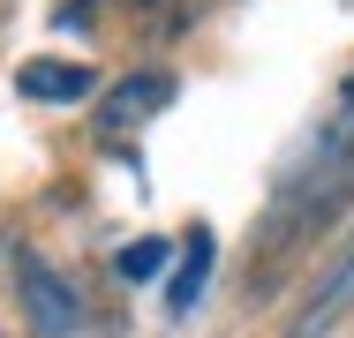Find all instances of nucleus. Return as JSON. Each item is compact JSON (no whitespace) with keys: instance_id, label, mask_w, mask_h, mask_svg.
Wrapping results in <instances>:
<instances>
[{"instance_id":"1","label":"nucleus","mask_w":354,"mask_h":338,"mask_svg":"<svg viewBox=\"0 0 354 338\" xmlns=\"http://www.w3.org/2000/svg\"><path fill=\"white\" fill-rule=\"evenodd\" d=\"M347 188H354V75L339 83V98H332L324 128H317V143H309V158L286 173L279 210H332Z\"/></svg>"},{"instance_id":"2","label":"nucleus","mask_w":354,"mask_h":338,"mask_svg":"<svg viewBox=\"0 0 354 338\" xmlns=\"http://www.w3.org/2000/svg\"><path fill=\"white\" fill-rule=\"evenodd\" d=\"M15 293H23V316L38 338H68L83 324V301L68 293V278L46 264V256H15Z\"/></svg>"},{"instance_id":"3","label":"nucleus","mask_w":354,"mask_h":338,"mask_svg":"<svg viewBox=\"0 0 354 338\" xmlns=\"http://www.w3.org/2000/svg\"><path fill=\"white\" fill-rule=\"evenodd\" d=\"M347 308H354V241L332 256V264H324V278L309 286V301L286 316V338H324L339 316H347Z\"/></svg>"},{"instance_id":"4","label":"nucleus","mask_w":354,"mask_h":338,"mask_svg":"<svg viewBox=\"0 0 354 338\" xmlns=\"http://www.w3.org/2000/svg\"><path fill=\"white\" fill-rule=\"evenodd\" d=\"M158 106H174V75H158V68H143V75H129V83H113L106 90V128H143Z\"/></svg>"},{"instance_id":"5","label":"nucleus","mask_w":354,"mask_h":338,"mask_svg":"<svg viewBox=\"0 0 354 338\" xmlns=\"http://www.w3.org/2000/svg\"><path fill=\"white\" fill-rule=\"evenodd\" d=\"M15 90L38 98V106H75V98H91V68L83 61H30L15 75Z\"/></svg>"},{"instance_id":"6","label":"nucleus","mask_w":354,"mask_h":338,"mask_svg":"<svg viewBox=\"0 0 354 338\" xmlns=\"http://www.w3.org/2000/svg\"><path fill=\"white\" fill-rule=\"evenodd\" d=\"M212 233H204V226H196V233H189V248H181V270H174V286H166V308H174V316H189V308H196V301H204V278H212Z\"/></svg>"},{"instance_id":"7","label":"nucleus","mask_w":354,"mask_h":338,"mask_svg":"<svg viewBox=\"0 0 354 338\" xmlns=\"http://www.w3.org/2000/svg\"><path fill=\"white\" fill-rule=\"evenodd\" d=\"M113 270H121V278H158V270H166V241H129V248L113 256Z\"/></svg>"}]
</instances>
